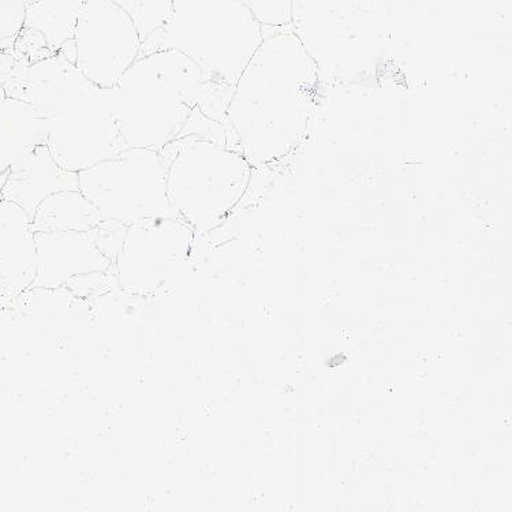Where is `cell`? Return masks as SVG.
<instances>
[{"label":"cell","mask_w":512,"mask_h":512,"mask_svg":"<svg viewBox=\"0 0 512 512\" xmlns=\"http://www.w3.org/2000/svg\"><path fill=\"white\" fill-rule=\"evenodd\" d=\"M320 76L293 32L265 35L235 85L226 119L253 168L300 147L319 100Z\"/></svg>","instance_id":"1"},{"label":"cell","mask_w":512,"mask_h":512,"mask_svg":"<svg viewBox=\"0 0 512 512\" xmlns=\"http://www.w3.org/2000/svg\"><path fill=\"white\" fill-rule=\"evenodd\" d=\"M3 88L39 112L52 158L67 171L80 173L129 149L115 117L114 88L93 84L61 54L35 65L16 62Z\"/></svg>","instance_id":"2"},{"label":"cell","mask_w":512,"mask_h":512,"mask_svg":"<svg viewBox=\"0 0 512 512\" xmlns=\"http://www.w3.org/2000/svg\"><path fill=\"white\" fill-rule=\"evenodd\" d=\"M234 88L205 81L200 67L178 50L138 58L114 87L119 133L127 148L160 151L181 136L194 108L227 123Z\"/></svg>","instance_id":"3"},{"label":"cell","mask_w":512,"mask_h":512,"mask_svg":"<svg viewBox=\"0 0 512 512\" xmlns=\"http://www.w3.org/2000/svg\"><path fill=\"white\" fill-rule=\"evenodd\" d=\"M265 32L241 0H174L166 24L141 44L140 58L178 50L205 81L235 88Z\"/></svg>","instance_id":"4"},{"label":"cell","mask_w":512,"mask_h":512,"mask_svg":"<svg viewBox=\"0 0 512 512\" xmlns=\"http://www.w3.org/2000/svg\"><path fill=\"white\" fill-rule=\"evenodd\" d=\"M159 153L167 170L168 203L196 238L218 229L248 192L252 164L229 145L186 136Z\"/></svg>","instance_id":"5"},{"label":"cell","mask_w":512,"mask_h":512,"mask_svg":"<svg viewBox=\"0 0 512 512\" xmlns=\"http://www.w3.org/2000/svg\"><path fill=\"white\" fill-rule=\"evenodd\" d=\"M290 28L321 82L375 81L384 43L372 0H293Z\"/></svg>","instance_id":"6"},{"label":"cell","mask_w":512,"mask_h":512,"mask_svg":"<svg viewBox=\"0 0 512 512\" xmlns=\"http://www.w3.org/2000/svg\"><path fill=\"white\" fill-rule=\"evenodd\" d=\"M166 177L158 151L130 148L80 171L78 186L104 220L132 226L142 220L178 218L168 203Z\"/></svg>","instance_id":"7"},{"label":"cell","mask_w":512,"mask_h":512,"mask_svg":"<svg viewBox=\"0 0 512 512\" xmlns=\"http://www.w3.org/2000/svg\"><path fill=\"white\" fill-rule=\"evenodd\" d=\"M194 231L179 218H155L134 223L114 268L123 291L148 294L181 274L192 256Z\"/></svg>","instance_id":"8"},{"label":"cell","mask_w":512,"mask_h":512,"mask_svg":"<svg viewBox=\"0 0 512 512\" xmlns=\"http://www.w3.org/2000/svg\"><path fill=\"white\" fill-rule=\"evenodd\" d=\"M77 69L102 88H114L140 58L141 40L136 26L111 0H88L78 14Z\"/></svg>","instance_id":"9"},{"label":"cell","mask_w":512,"mask_h":512,"mask_svg":"<svg viewBox=\"0 0 512 512\" xmlns=\"http://www.w3.org/2000/svg\"><path fill=\"white\" fill-rule=\"evenodd\" d=\"M36 278L31 290H56L70 279L112 268L95 241L93 230L35 233Z\"/></svg>","instance_id":"10"},{"label":"cell","mask_w":512,"mask_h":512,"mask_svg":"<svg viewBox=\"0 0 512 512\" xmlns=\"http://www.w3.org/2000/svg\"><path fill=\"white\" fill-rule=\"evenodd\" d=\"M37 250L32 220L24 208L0 194V300L31 290Z\"/></svg>","instance_id":"11"},{"label":"cell","mask_w":512,"mask_h":512,"mask_svg":"<svg viewBox=\"0 0 512 512\" xmlns=\"http://www.w3.org/2000/svg\"><path fill=\"white\" fill-rule=\"evenodd\" d=\"M63 190H80L78 173L59 166L47 145H40L10 168L0 194L24 208L32 220L41 201Z\"/></svg>","instance_id":"12"},{"label":"cell","mask_w":512,"mask_h":512,"mask_svg":"<svg viewBox=\"0 0 512 512\" xmlns=\"http://www.w3.org/2000/svg\"><path fill=\"white\" fill-rule=\"evenodd\" d=\"M44 119L31 104L6 96L0 103V174L47 145Z\"/></svg>","instance_id":"13"},{"label":"cell","mask_w":512,"mask_h":512,"mask_svg":"<svg viewBox=\"0 0 512 512\" xmlns=\"http://www.w3.org/2000/svg\"><path fill=\"white\" fill-rule=\"evenodd\" d=\"M103 220L80 190H63L41 201L32 219V230L35 233L89 231Z\"/></svg>","instance_id":"14"},{"label":"cell","mask_w":512,"mask_h":512,"mask_svg":"<svg viewBox=\"0 0 512 512\" xmlns=\"http://www.w3.org/2000/svg\"><path fill=\"white\" fill-rule=\"evenodd\" d=\"M88 0H37L25 11L24 28L37 31L46 40L51 56L73 40L78 14Z\"/></svg>","instance_id":"15"},{"label":"cell","mask_w":512,"mask_h":512,"mask_svg":"<svg viewBox=\"0 0 512 512\" xmlns=\"http://www.w3.org/2000/svg\"><path fill=\"white\" fill-rule=\"evenodd\" d=\"M133 21L141 44L166 24L173 11L174 0H111Z\"/></svg>","instance_id":"16"},{"label":"cell","mask_w":512,"mask_h":512,"mask_svg":"<svg viewBox=\"0 0 512 512\" xmlns=\"http://www.w3.org/2000/svg\"><path fill=\"white\" fill-rule=\"evenodd\" d=\"M263 29L289 28L293 0H241Z\"/></svg>","instance_id":"17"},{"label":"cell","mask_w":512,"mask_h":512,"mask_svg":"<svg viewBox=\"0 0 512 512\" xmlns=\"http://www.w3.org/2000/svg\"><path fill=\"white\" fill-rule=\"evenodd\" d=\"M127 224L118 222V220H103L97 224L93 230L95 234V241L97 248L100 252L112 261V264L117 260L119 252H121L123 242H125Z\"/></svg>","instance_id":"18"},{"label":"cell","mask_w":512,"mask_h":512,"mask_svg":"<svg viewBox=\"0 0 512 512\" xmlns=\"http://www.w3.org/2000/svg\"><path fill=\"white\" fill-rule=\"evenodd\" d=\"M7 174H9V171H7V173L0 174V190H2L3 185H5Z\"/></svg>","instance_id":"19"}]
</instances>
